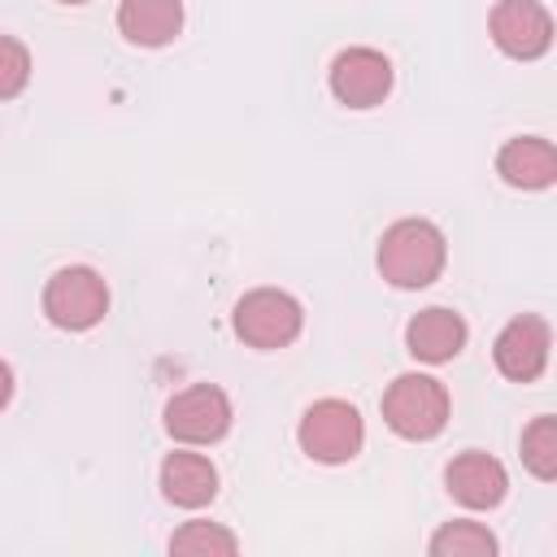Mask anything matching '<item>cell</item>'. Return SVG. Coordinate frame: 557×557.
I'll list each match as a JSON object with an SVG mask.
<instances>
[{
	"label": "cell",
	"mask_w": 557,
	"mask_h": 557,
	"mask_svg": "<svg viewBox=\"0 0 557 557\" xmlns=\"http://www.w3.org/2000/svg\"><path fill=\"white\" fill-rule=\"evenodd\" d=\"M444 270V235L426 218H400L379 239V274L392 287L418 292Z\"/></svg>",
	"instance_id": "6da1fadb"
},
{
	"label": "cell",
	"mask_w": 557,
	"mask_h": 557,
	"mask_svg": "<svg viewBox=\"0 0 557 557\" xmlns=\"http://www.w3.org/2000/svg\"><path fill=\"white\" fill-rule=\"evenodd\" d=\"M44 313L61 331H87L109 313V287L91 265H65L44 287Z\"/></svg>",
	"instance_id": "3957f363"
},
{
	"label": "cell",
	"mask_w": 557,
	"mask_h": 557,
	"mask_svg": "<svg viewBox=\"0 0 557 557\" xmlns=\"http://www.w3.org/2000/svg\"><path fill=\"white\" fill-rule=\"evenodd\" d=\"M548 348H553L548 322L522 313V318H513V322L496 335L492 357H496V370H500L505 379H513V383H531V379L544 374V366H548Z\"/></svg>",
	"instance_id": "9c48e42d"
},
{
	"label": "cell",
	"mask_w": 557,
	"mask_h": 557,
	"mask_svg": "<svg viewBox=\"0 0 557 557\" xmlns=\"http://www.w3.org/2000/svg\"><path fill=\"white\" fill-rule=\"evenodd\" d=\"M61 4H87V0H61Z\"/></svg>",
	"instance_id": "ffe728a7"
},
{
	"label": "cell",
	"mask_w": 557,
	"mask_h": 557,
	"mask_svg": "<svg viewBox=\"0 0 557 557\" xmlns=\"http://www.w3.org/2000/svg\"><path fill=\"white\" fill-rule=\"evenodd\" d=\"M492 39L513 61H535L553 44V17L540 0H500L492 9Z\"/></svg>",
	"instance_id": "ba28073f"
},
{
	"label": "cell",
	"mask_w": 557,
	"mask_h": 557,
	"mask_svg": "<svg viewBox=\"0 0 557 557\" xmlns=\"http://www.w3.org/2000/svg\"><path fill=\"white\" fill-rule=\"evenodd\" d=\"M300 326H305V313L296 296L278 287H257L235 305V335L252 348H283L300 335Z\"/></svg>",
	"instance_id": "5b68a950"
},
{
	"label": "cell",
	"mask_w": 557,
	"mask_h": 557,
	"mask_svg": "<svg viewBox=\"0 0 557 557\" xmlns=\"http://www.w3.org/2000/svg\"><path fill=\"white\" fill-rule=\"evenodd\" d=\"M161 492H165L170 505L200 509L218 496V470L200 453H170L161 461Z\"/></svg>",
	"instance_id": "4fadbf2b"
},
{
	"label": "cell",
	"mask_w": 557,
	"mask_h": 557,
	"mask_svg": "<svg viewBox=\"0 0 557 557\" xmlns=\"http://www.w3.org/2000/svg\"><path fill=\"white\" fill-rule=\"evenodd\" d=\"M165 431L183 444H213L231 431V400L222 387L213 383H196L183 387L178 396H170L165 405Z\"/></svg>",
	"instance_id": "8992f818"
},
{
	"label": "cell",
	"mask_w": 557,
	"mask_h": 557,
	"mask_svg": "<svg viewBox=\"0 0 557 557\" xmlns=\"http://www.w3.org/2000/svg\"><path fill=\"white\" fill-rule=\"evenodd\" d=\"M239 540L218 522H187L170 535V553H235Z\"/></svg>",
	"instance_id": "e0dca14e"
},
{
	"label": "cell",
	"mask_w": 557,
	"mask_h": 557,
	"mask_svg": "<svg viewBox=\"0 0 557 557\" xmlns=\"http://www.w3.org/2000/svg\"><path fill=\"white\" fill-rule=\"evenodd\" d=\"M383 422L405 440H431L448 422V392L431 374H400L383 392Z\"/></svg>",
	"instance_id": "7a4b0ae2"
},
{
	"label": "cell",
	"mask_w": 557,
	"mask_h": 557,
	"mask_svg": "<svg viewBox=\"0 0 557 557\" xmlns=\"http://www.w3.org/2000/svg\"><path fill=\"white\" fill-rule=\"evenodd\" d=\"M431 553L435 557H492L496 553V535L483 522H448L431 535Z\"/></svg>",
	"instance_id": "9a60e30c"
},
{
	"label": "cell",
	"mask_w": 557,
	"mask_h": 557,
	"mask_svg": "<svg viewBox=\"0 0 557 557\" xmlns=\"http://www.w3.org/2000/svg\"><path fill=\"white\" fill-rule=\"evenodd\" d=\"M522 461H527V470L535 474V479H553L557 474V422L544 413V418H535L527 431H522Z\"/></svg>",
	"instance_id": "2e32d148"
},
{
	"label": "cell",
	"mask_w": 557,
	"mask_h": 557,
	"mask_svg": "<svg viewBox=\"0 0 557 557\" xmlns=\"http://www.w3.org/2000/svg\"><path fill=\"white\" fill-rule=\"evenodd\" d=\"M26 78H30V52L17 39L0 35V100H13L26 87Z\"/></svg>",
	"instance_id": "ac0fdd59"
},
{
	"label": "cell",
	"mask_w": 557,
	"mask_h": 557,
	"mask_svg": "<svg viewBox=\"0 0 557 557\" xmlns=\"http://www.w3.org/2000/svg\"><path fill=\"white\" fill-rule=\"evenodd\" d=\"M117 30L139 48H161L183 30V4L178 0H122Z\"/></svg>",
	"instance_id": "5bb4252c"
},
{
	"label": "cell",
	"mask_w": 557,
	"mask_h": 557,
	"mask_svg": "<svg viewBox=\"0 0 557 557\" xmlns=\"http://www.w3.org/2000/svg\"><path fill=\"white\" fill-rule=\"evenodd\" d=\"M296 440H300V448H305L313 461L339 466V461H352V457L361 453L366 422H361V413H357L348 400H318V405L305 409Z\"/></svg>",
	"instance_id": "277c9868"
},
{
	"label": "cell",
	"mask_w": 557,
	"mask_h": 557,
	"mask_svg": "<svg viewBox=\"0 0 557 557\" xmlns=\"http://www.w3.org/2000/svg\"><path fill=\"white\" fill-rule=\"evenodd\" d=\"M9 396H13V370H9V361H0V409L9 405Z\"/></svg>",
	"instance_id": "d6986e66"
},
{
	"label": "cell",
	"mask_w": 557,
	"mask_h": 557,
	"mask_svg": "<svg viewBox=\"0 0 557 557\" xmlns=\"http://www.w3.org/2000/svg\"><path fill=\"white\" fill-rule=\"evenodd\" d=\"M496 174L509 183V187H522V191H540L557 178V152L548 139L540 135H518L509 139L500 152H496Z\"/></svg>",
	"instance_id": "7c38bea8"
},
{
	"label": "cell",
	"mask_w": 557,
	"mask_h": 557,
	"mask_svg": "<svg viewBox=\"0 0 557 557\" xmlns=\"http://www.w3.org/2000/svg\"><path fill=\"white\" fill-rule=\"evenodd\" d=\"M405 344L418 361H431V366L453 361L466 348V322H461V313L431 305V309L413 313V322L405 326Z\"/></svg>",
	"instance_id": "8fae6325"
},
{
	"label": "cell",
	"mask_w": 557,
	"mask_h": 557,
	"mask_svg": "<svg viewBox=\"0 0 557 557\" xmlns=\"http://www.w3.org/2000/svg\"><path fill=\"white\" fill-rule=\"evenodd\" d=\"M444 483H448V492L466 509H492L509 492L505 466L496 457H487V453H461V457H453L448 470H444Z\"/></svg>",
	"instance_id": "30bf717a"
},
{
	"label": "cell",
	"mask_w": 557,
	"mask_h": 557,
	"mask_svg": "<svg viewBox=\"0 0 557 557\" xmlns=\"http://www.w3.org/2000/svg\"><path fill=\"white\" fill-rule=\"evenodd\" d=\"M331 91L348 109H374L392 91V61L379 48H344L331 61Z\"/></svg>",
	"instance_id": "52a82bcc"
}]
</instances>
